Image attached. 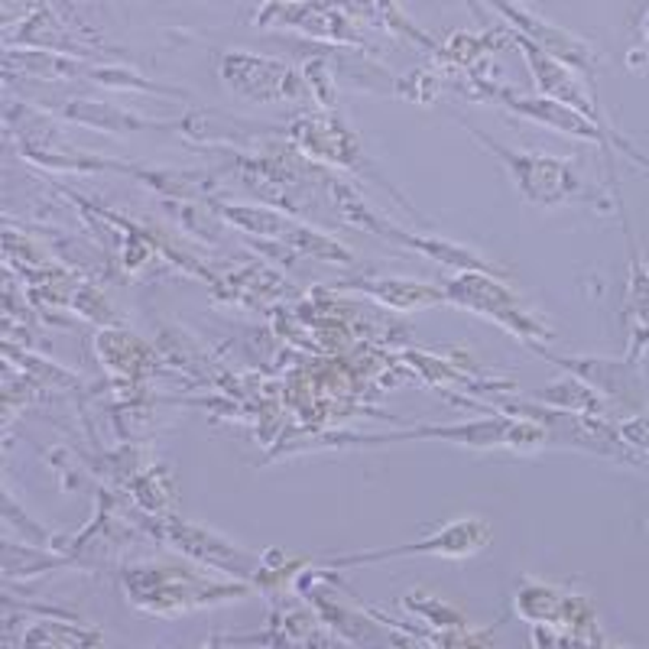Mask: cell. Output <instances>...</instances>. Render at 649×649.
Returning <instances> with one entry per match:
<instances>
[{"mask_svg":"<svg viewBox=\"0 0 649 649\" xmlns=\"http://www.w3.org/2000/svg\"><path fill=\"white\" fill-rule=\"evenodd\" d=\"M127 594L134 597V604L147 607L153 614H169L176 607L188 611V607L208 604L215 597H238L244 594V588L238 584H205L198 575L186 572L182 575L179 568H169V582L157 584V588H143V584H127Z\"/></svg>","mask_w":649,"mask_h":649,"instance_id":"obj_4","label":"cell"},{"mask_svg":"<svg viewBox=\"0 0 649 649\" xmlns=\"http://www.w3.org/2000/svg\"><path fill=\"white\" fill-rule=\"evenodd\" d=\"M474 137H478L491 153L501 157V163L507 166L510 172V179H513L516 192L522 195V202L539 205V208H555V205L572 202L578 195L575 169H572L568 159L543 157V153H516V149L493 143L491 137H484L481 130H474Z\"/></svg>","mask_w":649,"mask_h":649,"instance_id":"obj_1","label":"cell"},{"mask_svg":"<svg viewBox=\"0 0 649 649\" xmlns=\"http://www.w3.org/2000/svg\"><path fill=\"white\" fill-rule=\"evenodd\" d=\"M491 543V526L478 516L458 520L435 536L422 539L412 545H396V549H380V553H358V555H329L338 568L364 565V562H383V559H403V555H445V559H464V555L481 553Z\"/></svg>","mask_w":649,"mask_h":649,"instance_id":"obj_2","label":"cell"},{"mask_svg":"<svg viewBox=\"0 0 649 649\" xmlns=\"http://www.w3.org/2000/svg\"><path fill=\"white\" fill-rule=\"evenodd\" d=\"M448 299L458 302V306H468L474 309V312L487 315V319H497L501 325H507L510 331H516V335L522 338L543 335V329L532 321V315L522 312V309L516 306L513 292L503 283H497V279H484L478 277V273H461V277L451 279V286H448Z\"/></svg>","mask_w":649,"mask_h":649,"instance_id":"obj_3","label":"cell"}]
</instances>
